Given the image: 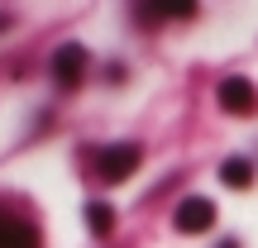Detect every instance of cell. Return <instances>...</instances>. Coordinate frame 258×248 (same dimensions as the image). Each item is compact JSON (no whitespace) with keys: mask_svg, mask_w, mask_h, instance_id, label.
<instances>
[{"mask_svg":"<svg viewBox=\"0 0 258 248\" xmlns=\"http://www.w3.org/2000/svg\"><path fill=\"white\" fill-rule=\"evenodd\" d=\"M86 62H91V57H86V48L82 43H62L53 53V81L57 86H77L86 76Z\"/></svg>","mask_w":258,"mask_h":248,"instance_id":"obj_4","label":"cell"},{"mask_svg":"<svg viewBox=\"0 0 258 248\" xmlns=\"http://www.w3.org/2000/svg\"><path fill=\"white\" fill-rule=\"evenodd\" d=\"M86 229L96 234V239H105V234H115V210L105 201H91L86 205Z\"/></svg>","mask_w":258,"mask_h":248,"instance_id":"obj_6","label":"cell"},{"mask_svg":"<svg viewBox=\"0 0 258 248\" xmlns=\"http://www.w3.org/2000/svg\"><path fill=\"white\" fill-rule=\"evenodd\" d=\"M0 248H38V239H34V229H29L24 220L0 210Z\"/></svg>","mask_w":258,"mask_h":248,"instance_id":"obj_5","label":"cell"},{"mask_svg":"<svg viewBox=\"0 0 258 248\" xmlns=\"http://www.w3.org/2000/svg\"><path fill=\"white\" fill-rule=\"evenodd\" d=\"M215 101H220L225 115L249 120V115H258V86L249 81V76H225V81L215 86Z\"/></svg>","mask_w":258,"mask_h":248,"instance_id":"obj_2","label":"cell"},{"mask_svg":"<svg viewBox=\"0 0 258 248\" xmlns=\"http://www.w3.org/2000/svg\"><path fill=\"white\" fill-rule=\"evenodd\" d=\"M172 224L182 234H206L215 224V205L206 201V196H186L182 205H177V215H172Z\"/></svg>","mask_w":258,"mask_h":248,"instance_id":"obj_3","label":"cell"},{"mask_svg":"<svg viewBox=\"0 0 258 248\" xmlns=\"http://www.w3.org/2000/svg\"><path fill=\"white\" fill-rule=\"evenodd\" d=\"M220 248H239V243H234V239H225V243H220Z\"/></svg>","mask_w":258,"mask_h":248,"instance_id":"obj_9","label":"cell"},{"mask_svg":"<svg viewBox=\"0 0 258 248\" xmlns=\"http://www.w3.org/2000/svg\"><path fill=\"white\" fill-rule=\"evenodd\" d=\"M148 15H163V19H191L196 5H191V0H158V5H148Z\"/></svg>","mask_w":258,"mask_h":248,"instance_id":"obj_8","label":"cell"},{"mask_svg":"<svg viewBox=\"0 0 258 248\" xmlns=\"http://www.w3.org/2000/svg\"><path fill=\"white\" fill-rule=\"evenodd\" d=\"M220 182L234 186V191H244V186L253 182V162H244V157H230V162H220Z\"/></svg>","mask_w":258,"mask_h":248,"instance_id":"obj_7","label":"cell"},{"mask_svg":"<svg viewBox=\"0 0 258 248\" xmlns=\"http://www.w3.org/2000/svg\"><path fill=\"white\" fill-rule=\"evenodd\" d=\"M139 162H144V153H139V143H110L96 153V182H110L120 186L129 177L139 172Z\"/></svg>","mask_w":258,"mask_h":248,"instance_id":"obj_1","label":"cell"}]
</instances>
